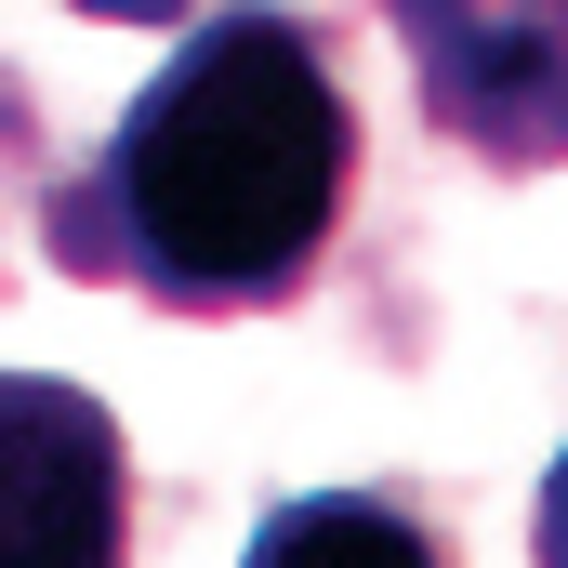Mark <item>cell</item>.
I'll list each match as a JSON object with an SVG mask.
<instances>
[{"instance_id": "6da1fadb", "label": "cell", "mask_w": 568, "mask_h": 568, "mask_svg": "<svg viewBox=\"0 0 568 568\" xmlns=\"http://www.w3.org/2000/svg\"><path fill=\"white\" fill-rule=\"evenodd\" d=\"M357 199V93L331 40L278 0H225L120 106L40 239L67 278H120L172 317H265L331 265Z\"/></svg>"}, {"instance_id": "7a4b0ae2", "label": "cell", "mask_w": 568, "mask_h": 568, "mask_svg": "<svg viewBox=\"0 0 568 568\" xmlns=\"http://www.w3.org/2000/svg\"><path fill=\"white\" fill-rule=\"evenodd\" d=\"M410 40L436 133H463L489 172L568 159V0H384Z\"/></svg>"}, {"instance_id": "3957f363", "label": "cell", "mask_w": 568, "mask_h": 568, "mask_svg": "<svg viewBox=\"0 0 568 568\" xmlns=\"http://www.w3.org/2000/svg\"><path fill=\"white\" fill-rule=\"evenodd\" d=\"M0 568H133L120 410L53 371H0Z\"/></svg>"}, {"instance_id": "277c9868", "label": "cell", "mask_w": 568, "mask_h": 568, "mask_svg": "<svg viewBox=\"0 0 568 568\" xmlns=\"http://www.w3.org/2000/svg\"><path fill=\"white\" fill-rule=\"evenodd\" d=\"M239 568H449L424 503H397V489H291L278 516L252 529V556Z\"/></svg>"}, {"instance_id": "5b68a950", "label": "cell", "mask_w": 568, "mask_h": 568, "mask_svg": "<svg viewBox=\"0 0 568 568\" xmlns=\"http://www.w3.org/2000/svg\"><path fill=\"white\" fill-rule=\"evenodd\" d=\"M67 13H93V27H199L225 0H67Z\"/></svg>"}, {"instance_id": "8992f818", "label": "cell", "mask_w": 568, "mask_h": 568, "mask_svg": "<svg viewBox=\"0 0 568 568\" xmlns=\"http://www.w3.org/2000/svg\"><path fill=\"white\" fill-rule=\"evenodd\" d=\"M529 556H542V568H568V449L542 463V516H529Z\"/></svg>"}]
</instances>
